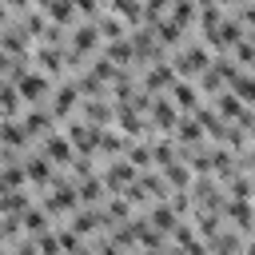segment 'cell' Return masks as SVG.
I'll return each instance as SVG.
<instances>
[{"mask_svg":"<svg viewBox=\"0 0 255 255\" xmlns=\"http://www.w3.org/2000/svg\"><path fill=\"white\" fill-rule=\"evenodd\" d=\"M211 48L203 44V40H187L183 48H175V52H167V64L175 68V80H199V72L211 64Z\"/></svg>","mask_w":255,"mask_h":255,"instance_id":"1","label":"cell"},{"mask_svg":"<svg viewBox=\"0 0 255 255\" xmlns=\"http://www.w3.org/2000/svg\"><path fill=\"white\" fill-rule=\"evenodd\" d=\"M100 48H104V36H100V24H96V20H80V24L68 28V52L92 60Z\"/></svg>","mask_w":255,"mask_h":255,"instance_id":"2","label":"cell"},{"mask_svg":"<svg viewBox=\"0 0 255 255\" xmlns=\"http://www.w3.org/2000/svg\"><path fill=\"white\" fill-rule=\"evenodd\" d=\"M76 108H80V88H76V80H72V76L56 80V84H52V96H48V112H52L56 120H68V116H76Z\"/></svg>","mask_w":255,"mask_h":255,"instance_id":"3","label":"cell"},{"mask_svg":"<svg viewBox=\"0 0 255 255\" xmlns=\"http://www.w3.org/2000/svg\"><path fill=\"white\" fill-rule=\"evenodd\" d=\"M16 92H20L24 108H40V104H48V96H52V80H48L44 72L28 68V72L16 80Z\"/></svg>","mask_w":255,"mask_h":255,"instance_id":"4","label":"cell"},{"mask_svg":"<svg viewBox=\"0 0 255 255\" xmlns=\"http://www.w3.org/2000/svg\"><path fill=\"white\" fill-rule=\"evenodd\" d=\"M207 104H211V108H215V112H219V116H223L227 124H239V128H247V124L255 120V112H251V108H247V104H243V100H239V96H235L231 88L215 92V96H211Z\"/></svg>","mask_w":255,"mask_h":255,"instance_id":"5","label":"cell"},{"mask_svg":"<svg viewBox=\"0 0 255 255\" xmlns=\"http://www.w3.org/2000/svg\"><path fill=\"white\" fill-rule=\"evenodd\" d=\"M56 116L48 112V104H40V108H24L20 112V128H24V135H28V143H40L48 131H56Z\"/></svg>","mask_w":255,"mask_h":255,"instance_id":"6","label":"cell"},{"mask_svg":"<svg viewBox=\"0 0 255 255\" xmlns=\"http://www.w3.org/2000/svg\"><path fill=\"white\" fill-rule=\"evenodd\" d=\"M68 231H76L80 239H96V235H104L108 231V219H104V211L100 207H76L72 215H68V223H64Z\"/></svg>","mask_w":255,"mask_h":255,"instance_id":"7","label":"cell"},{"mask_svg":"<svg viewBox=\"0 0 255 255\" xmlns=\"http://www.w3.org/2000/svg\"><path fill=\"white\" fill-rule=\"evenodd\" d=\"M179 116H183V112L167 100V92H163V96H155V100H151V108H147V124H151V131H155V135H171V131H175V124H179Z\"/></svg>","mask_w":255,"mask_h":255,"instance_id":"8","label":"cell"},{"mask_svg":"<svg viewBox=\"0 0 255 255\" xmlns=\"http://www.w3.org/2000/svg\"><path fill=\"white\" fill-rule=\"evenodd\" d=\"M64 135H68V143L76 147V155H96L100 128H92L88 120H80V116H68V124H64Z\"/></svg>","mask_w":255,"mask_h":255,"instance_id":"9","label":"cell"},{"mask_svg":"<svg viewBox=\"0 0 255 255\" xmlns=\"http://www.w3.org/2000/svg\"><path fill=\"white\" fill-rule=\"evenodd\" d=\"M135 167L120 155V159H104V167H100V179H104V187H108V195H120L128 183H135Z\"/></svg>","mask_w":255,"mask_h":255,"instance_id":"10","label":"cell"},{"mask_svg":"<svg viewBox=\"0 0 255 255\" xmlns=\"http://www.w3.org/2000/svg\"><path fill=\"white\" fill-rule=\"evenodd\" d=\"M32 64H36V72H44V76H48L52 84L68 76V68H64V48H48V44H32Z\"/></svg>","mask_w":255,"mask_h":255,"instance_id":"11","label":"cell"},{"mask_svg":"<svg viewBox=\"0 0 255 255\" xmlns=\"http://www.w3.org/2000/svg\"><path fill=\"white\" fill-rule=\"evenodd\" d=\"M171 84H175V68H171L167 60H155V64H147V68L139 72V88H143L147 96H163Z\"/></svg>","mask_w":255,"mask_h":255,"instance_id":"12","label":"cell"},{"mask_svg":"<svg viewBox=\"0 0 255 255\" xmlns=\"http://www.w3.org/2000/svg\"><path fill=\"white\" fill-rule=\"evenodd\" d=\"M76 116L88 120L92 128H112V120H116V104H112L108 96H88V100H80Z\"/></svg>","mask_w":255,"mask_h":255,"instance_id":"13","label":"cell"},{"mask_svg":"<svg viewBox=\"0 0 255 255\" xmlns=\"http://www.w3.org/2000/svg\"><path fill=\"white\" fill-rule=\"evenodd\" d=\"M40 155H44L52 167H68V163L76 159V147L68 143V135H64V131H48V135L40 139Z\"/></svg>","mask_w":255,"mask_h":255,"instance_id":"14","label":"cell"},{"mask_svg":"<svg viewBox=\"0 0 255 255\" xmlns=\"http://www.w3.org/2000/svg\"><path fill=\"white\" fill-rule=\"evenodd\" d=\"M223 219H227L239 235H247V231H255V203H251V199H227V203H223Z\"/></svg>","mask_w":255,"mask_h":255,"instance_id":"15","label":"cell"},{"mask_svg":"<svg viewBox=\"0 0 255 255\" xmlns=\"http://www.w3.org/2000/svg\"><path fill=\"white\" fill-rule=\"evenodd\" d=\"M0 48H4L8 56H32V36H28L16 20H8V24L0 28Z\"/></svg>","mask_w":255,"mask_h":255,"instance_id":"16","label":"cell"},{"mask_svg":"<svg viewBox=\"0 0 255 255\" xmlns=\"http://www.w3.org/2000/svg\"><path fill=\"white\" fill-rule=\"evenodd\" d=\"M167 100L179 108V112H195L199 104H203V96H199V88H195V80H175L171 88H167Z\"/></svg>","mask_w":255,"mask_h":255,"instance_id":"17","label":"cell"},{"mask_svg":"<svg viewBox=\"0 0 255 255\" xmlns=\"http://www.w3.org/2000/svg\"><path fill=\"white\" fill-rule=\"evenodd\" d=\"M24 171H28V187H40V191L56 179V167H52L40 151H36V155H24Z\"/></svg>","mask_w":255,"mask_h":255,"instance_id":"18","label":"cell"},{"mask_svg":"<svg viewBox=\"0 0 255 255\" xmlns=\"http://www.w3.org/2000/svg\"><path fill=\"white\" fill-rule=\"evenodd\" d=\"M36 8L52 20V24H64V28H72L76 24V0H36Z\"/></svg>","mask_w":255,"mask_h":255,"instance_id":"19","label":"cell"},{"mask_svg":"<svg viewBox=\"0 0 255 255\" xmlns=\"http://www.w3.org/2000/svg\"><path fill=\"white\" fill-rule=\"evenodd\" d=\"M223 211H191V227H195V235L203 239V243H211L219 231H223Z\"/></svg>","mask_w":255,"mask_h":255,"instance_id":"20","label":"cell"},{"mask_svg":"<svg viewBox=\"0 0 255 255\" xmlns=\"http://www.w3.org/2000/svg\"><path fill=\"white\" fill-rule=\"evenodd\" d=\"M171 139H175V143H183V147H195V143H203L207 135H203L199 120H195L191 112H183V116H179V124H175V131H171Z\"/></svg>","mask_w":255,"mask_h":255,"instance_id":"21","label":"cell"},{"mask_svg":"<svg viewBox=\"0 0 255 255\" xmlns=\"http://www.w3.org/2000/svg\"><path fill=\"white\" fill-rule=\"evenodd\" d=\"M128 151V135H120L116 128H100V139H96V155L104 159H120Z\"/></svg>","mask_w":255,"mask_h":255,"instance_id":"22","label":"cell"},{"mask_svg":"<svg viewBox=\"0 0 255 255\" xmlns=\"http://www.w3.org/2000/svg\"><path fill=\"white\" fill-rule=\"evenodd\" d=\"M76 199H80V207H100V203L108 199V187H104L100 171H96L92 179H80V183H76Z\"/></svg>","mask_w":255,"mask_h":255,"instance_id":"23","label":"cell"},{"mask_svg":"<svg viewBox=\"0 0 255 255\" xmlns=\"http://www.w3.org/2000/svg\"><path fill=\"white\" fill-rule=\"evenodd\" d=\"M20 227H24V235H32V239H36V235L52 231V227H56V219H52V215H48V211H44L40 203H32V207H28L24 215H20Z\"/></svg>","mask_w":255,"mask_h":255,"instance_id":"24","label":"cell"},{"mask_svg":"<svg viewBox=\"0 0 255 255\" xmlns=\"http://www.w3.org/2000/svg\"><path fill=\"white\" fill-rule=\"evenodd\" d=\"M104 12L120 16L128 28H139V24H143V0H108V4H104Z\"/></svg>","mask_w":255,"mask_h":255,"instance_id":"25","label":"cell"},{"mask_svg":"<svg viewBox=\"0 0 255 255\" xmlns=\"http://www.w3.org/2000/svg\"><path fill=\"white\" fill-rule=\"evenodd\" d=\"M100 56H104L108 64H116V68H131V64H135V48H131V40H128V36H124V40L104 44V48H100Z\"/></svg>","mask_w":255,"mask_h":255,"instance_id":"26","label":"cell"},{"mask_svg":"<svg viewBox=\"0 0 255 255\" xmlns=\"http://www.w3.org/2000/svg\"><path fill=\"white\" fill-rule=\"evenodd\" d=\"M159 175H163V183H167L171 191H187V187H191V179H195V175H191V167H187L183 159L163 163V167H159Z\"/></svg>","mask_w":255,"mask_h":255,"instance_id":"27","label":"cell"},{"mask_svg":"<svg viewBox=\"0 0 255 255\" xmlns=\"http://www.w3.org/2000/svg\"><path fill=\"white\" fill-rule=\"evenodd\" d=\"M143 215H147V223H151V227H155V231H159L163 239H167V235L175 231V223H179V215H175V211L167 207V199H163V203H151V207H147Z\"/></svg>","mask_w":255,"mask_h":255,"instance_id":"28","label":"cell"},{"mask_svg":"<svg viewBox=\"0 0 255 255\" xmlns=\"http://www.w3.org/2000/svg\"><path fill=\"white\" fill-rule=\"evenodd\" d=\"M20 112H24V100H20L16 84L0 76V120H20Z\"/></svg>","mask_w":255,"mask_h":255,"instance_id":"29","label":"cell"},{"mask_svg":"<svg viewBox=\"0 0 255 255\" xmlns=\"http://www.w3.org/2000/svg\"><path fill=\"white\" fill-rule=\"evenodd\" d=\"M32 207V187H20V191H0V219L4 215H24Z\"/></svg>","mask_w":255,"mask_h":255,"instance_id":"30","label":"cell"},{"mask_svg":"<svg viewBox=\"0 0 255 255\" xmlns=\"http://www.w3.org/2000/svg\"><path fill=\"white\" fill-rule=\"evenodd\" d=\"M124 159H128L135 171H151V167H155V163H151V139H128Z\"/></svg>","mask_w":255,"mask_h":255,"instance_id":"31","label":"cell"},{"mask_svg":"<svg viewBox=\"0 0 255 255\" xmlns=\"http://www.w3.org/2000/svg\"><path fill=\"white\" fill-rule=\"evenodd\" d=\"M100 211H104V219H108V227L112 223H128L131 215H135V207L124 199V195H108L104 203H100Z\"/></svg>","mask_w":255,"mask_h":255,"instance_id":"32","label":"cell"},{"mask_svg":"<svg viewBox=\"0 0 255 255\" xmlns=\"http://www.w3.org/2000/svg\"><path fill=\"white\" fill-rule=\"evenodd\" d=\"M20 187H28L24 159H16V163H0V191H20Z\"/></svg>","mask_w":255,"mask_h":255,"instance_id":"33","label":"cell"},{"mask_svg":"<svg viewBox=\"0 0 255 255\" xmlns=\"http://www.w3.org/2000/svg\"><path fill=\"white\" fill-rule=\"evenodd\" d=\"M171 159H179V143H175L171 135H155V139H151V163H155V171H159L163 163H171Z\"/></svg>","mask_w":255,"mask_h":255,"instance_id":"34","label":"cell"},{"mask_svg":"<svg viewBox=\"0 0 255 255\" xmlns=\"http://www.w3.org/2000/svg\"><path fill=\"white\" fill-rule=\"evenodd\" d=\"M195 16H199V8H195V0H171V8H167V20L171 24H179V28H195Z\"/></svg>","mask_w":255,"mask_h":255,"instance_id":"35","label":"cell"},{"mask_svg":"<svg viewBox=\"0 0 255 255\" xmlns=\"http://www.w3.org/2000/svg\"><path fill=\"white\" fill-rule=\"evenodd\" d=\"M96 24H100V36H104V44H112V40H124L131 28L120 20V16H112V12H100L96 16Z\"/></svg>","mask_w":255,"mask_h":255,"instance_id":"36","label":"cell"},{"mask_svg":"<svg viewBox=\"0 0 255 255\" xmlns=\"http://www.w3.org/2000/svg\"><path fill=\"white\" fill-rule=\"evenodd\" d=\"M0 143H4V147H16V151L28 147V135H24L20 120H0Z\"/></svg>","mask_w":255,"mask_h":255,"instance_id":"37","label":"cell"},{"mask_svg":"<svg viewBox=\"0 0 255 255\" xmlns=\"http://www.w3.org/2000/svg\"><path fill=\"white\" fill-rule=\"evenodd\" d=\"M227 56H231V60H235L243 72H255V36L247 32V36H243V40H239V44H235Z\"/></svg>","mask_w":255,"mask_h":255,"instance_id":"38","label":"cell"},{"mask_svg":"<svg viewBox=\"0 0 255 255\" xmlns=\"http://www.w3.org/2000/svg\"><path fill=\"white\" fill-rule=\"evenodd\" d=\"M100 167H96V155H76L68 167H64V175L72 179V183H80V179H92Z\"/></svg>","mask_w":255,"mask_h":255,"instance_id":"39","label":"cell"},{"mask_svg":"<svg viewBox=\"0 0 255 255\" xmlns=\"http://www.w3.org/2000/svg\"><path fill=\"white\" fill-rule=\"evenodd\" d=\"M227 88H231V92H235V96H239L247 108H255V80H251V72H239V76H235Z\"/></svg>","mask_w":255,"mask_h":255,"instance_id":"40","label":"cell"},{"mask_svg":"<svg viewBox=\"0 0 255 255\" xmlns=\"http://www.w3.org/2000/svg\"><path fill=\"white\" fill-rule=\"evenodd\" d=\"M167 207H171L179 219H191V211H195V203H191V191H171V195H167Z\"/></svg>","mask_w":255,"mask_h":255,"instance_id":"41","label":"cell"},{"mask_svg":"<svg viewBox=\"0 0 255 255\" xmlns=\"http://www.w3.org/2000/svg\"><path fill=\"white\" fill-rule=\"evenodd\" d=\"M36 251H40V255H64L56 227H52V231H44V235H36Z\"/></svg>","mask_w":255,"mask_h":255,"instance_id":"42","label":"cell"},{"mask_svg":"<svg viewBox=\"0 0 255 255\" xmlns=\"http://www.w3.org/2000/svg\"><path fill=\"white\" fill-rule=\"evenodd\" d=\"M104 4H108V0H76V12H80L84 20H96V16L104 12Z\"/></svg>","mask_w":255,"mask_h":255,"instance_id":"43","label":"cell"},{"mask_svg":"<svg viewBox=\"0 0 255 255\" xmlns=\"http://www.w3.org/2000/svg\"><path fill=\"white\" fill-rule=\"evenodd\" d=\"M8 255H40V251H36V239H32V235H20V239L8 247Z\"/></svg>","mask_w":255,"mask_h":255,"instance_id":"44","label":"cell"},{"mask_svg":"<svg viewBox=\"0 0 255 255\" xmlns=\"http://www.w3.org/2000/svg\"><path fill=\"white\" fill-rule=\"evenodd\" d=\"M235 159H239V171H247V175H255V147H247V151H239Z\"/></svg>","mask_w":255,"mask_h":255,"instance_id":"45","label":"cell"},{"mask_svg":"<svg viewBox=\"0 0 255 255\" xmlns=\"http://www.w3.org/2000/svg\"><path fill=\"white\" fill-rule=\"evenodd\" d=\"M32 4H36V0H4V8H8L12 16H20V12H28Z\"/></svg>","mask_w":255,"mask_h":255,"instance_id":"46","label":"cell"},{"mask_svg":"<svg viewBox=\"0 0 255 255\" xmlns=\"http://www.w3.org/2000/svg\"><path fill=\"white\" fill-rule=\"evenodd\" d=\"M12 60H16V56H8V52L0 48V76H8V68H12Z\"/></svg>","mask_w":255,"mask_h":255,"instance_id":"47","label":"cell"},{"mask_svg":"<svg viewBox=\"0 0 255 255\" xmlns=\"http://www.w3.org/2000/svg\"><path fill=\"white\" fill-rule=\"evenodd\" d=\"M72 255H100V251H96V247H92V243L84 239V247H80V251H72Z\"/></svg>","mask_w":255,"mask_h":255,"instance_id":"48","label":"cell"},{"mask_svg":"<svg viewBox=\"0 0 255 255\" xmlns=\"http://www.w3.org/2000/svg\"><path fill=\"white\" fill-rule=\"evenodd\" d=\"M243 255H255V235H251V239L243 243Z\"/></svg>","mask_w":255,"mask_h":255,"instance_id":"49","label":"cell"},{"mask_svg":"<svg viewBox=\"0 0 255 255\" xmlns=\"http://www.w3.org/2000/svg\"><path fill=\"white\" fill-rule=\"evenodd\" d=\"M139 255H163V251H139Z\"/></svg>","mask_w":255,"mask_h":255,"instance_id":"50","label":"cell"},{"mask_svg":"<svg viewBox=\"0 0 255 255\" xmlns=\"http://www.w3.org/2000/svg\"><path fill=\"white\" fill-rule=\"evenodd\" d=\"M0 255H8V247H0Z\"/></svg>","mask_w":255,"mask_h":255,"instance_id":"51","label":"cell"},{"mask_svg":"<svg viewBox=\"0 0 255 255\" xmlns=\"http://www.w3.org/2000/svg\"><path fill=\"white\" fill-rule=\"evenodd\" d=\"M0 247H4V235H0Z\"/></svg>","mask_w":255,"mask_h":255,"instance_id":"52","label":"cell"}]
</instances>
